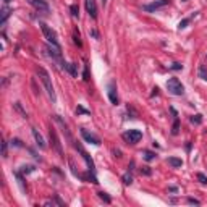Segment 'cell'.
<instances>
[{
  "instance_id": "1f68e13d",
  "label": "cell",
  "mask_w": 207,
  "mask_h": 207,
  "mask_svg": "<svg viewBox=\"0 0 207 207\" xmlns=\"http://www.w3.org/2000/svg\"><path fill=\"white\" fill-rule=\"evenodd\" d=\"M89 34H92L95 39H99V34H97V31H95V29H91V31H89Z\"/></svg>"
},
{
  "instance_id": "f546056e",
  "label": "cell",
  "mask_w": 207,
  "mask_h": 207,
  "mask_svg": "<svg viewBox=\"0 0 207 207\" xmlns=\"http://www.w3.org/2000/svg\"><path fill=\"white\" fill-rule=\"evenodd\" d=\"M188 202H189V204H194V206H199V201H197V199H193V197H188Z\"/></svg>"
},
{
  "instance_id": "5b68a950",
  "label": "cell",
  "mask_w": 207,
  "mask_h": 207,
  "mask_svg": "<svg viewBox=\"0 0 207 207\" xmlns=\"http://www.w3.org/2000/svg\"><path fill=\"white\" fill-rule=\"evenodd\" d=\"M50 141H52V146H53V149L57 151V154H58L60 157H63V151H62V144H60L58 136H57V133H55V130H53V128H50Z\"/></svg>"
},
{
  "instance_id": "277c9868",
  "label": "cell",
  "mask_w": 207,
  "mask_h": 207,
  "mask_svg": "<svg viewBox=\"0 0 207 207\" xmlns=\"http://www.w3.org/2000/svg\"><path fill=\"white\" fill-rule=\"evenodd\" d=\"M141 138H142V133H141L139 130H130V131H126V133H123V139L126 141L128 144L139 142Z\"/></svg>"
},
{
  "instance_id": "5bb4252c",
  "label": "cell",
  "mask_w": 207,
  "mask_h": 207,
  "mask_svg": "<svg viewBox=\"0 0 207 207\" xmlns=\"http://www.w3.org/2000/svg\"><path fill=\"white\" fill-rule=\"evenodd\" d=\"M67 70L71 73V76H78V65L76 63H68Z\"/></svg>"
},
{
  "instance_id": "ac0fdd59",
  "label": "cell",
  "mask_w": 207,
  "mask_h": 207,
  "mask_svg": "<svg viewBox=\"0 0 207 207\" xmlns=\"http://www.w3.org/2000/svg\"><path fill=\"white\" fill-rule=\"evenodd\" d=\"M142 155H144V159H146L147 162H151V160H154V159H155V154H154V152H151V151H144Z\"/></svg>"
},
{
  "instance_id": "30bf717a",
  "label": "cell",
  "mask_w": 207,
  "mask_h": 207,
  "mask_svg": "<svg viewBox=\"0 0 207 207\" xmlns=\"http://www.w3.org/2000/svg\"><path fill=\"white\" fill-rule=\"evenodd\" d=\"M109 99L112 104H118V94H116V86L113 81H110V84H109Z\"/></svg>"
},
{
  "instance_id": "4316f807",
  "label": "cell",
  "mask_w": 207,
  "mask_h": 207,
  "mask_svg": "<svg viewBox=\"0 0 207 207\" xmlns=\"http://www.w3.org/2000/svg\"><path fill=\"white\" fill-rule=\"evenodd\" d=\"M2 155H4L5 159H7V155H8V151H7V142H5V141H2Z\"/></svg>"
},
{
  "instance_id": "836d02e7",
  "label": "cell",
  "mask_w": 207,
  "mask_h": 207,
  "mask_svg": "<svg viewBox=\"0 0 207 207\" xmlns=\"http://www.w3.org/2000/svg\"><path fill=\"white\" fill-rule=\"evenodd\" d=\"M102 4H104V5H105V4H107V0H102Z\"/></svg>"
},
{
  "instance_id": "8fae6325",
  "label": "cell",
  "mask_w": 207,
  "mask_h": 207,
  "mask_svg": "<svg viewBox=\"0 0 207 207\" xmlns=\"http://www.w3.org/2000/svg\"><path fill=\"white\" fill-rule=\"evenodd\" d=\"M10 13H11V8L5 4L4 7H2V10H0V25H5V21H7V18L10 16Z\"/></svg>"
},
{
  "instance_id": "7a4b0ae2",
  "label": "cell",
  "mask_w": 207,
  "mask_h": 207,
  "mask_svg": "<svg viewBox=\"0 0 207 207\" xmlns=\"http://www.w3.org/2000/svg\"><path fill=\"white\" fill-rule=\"evenodd\" d=\"M167 89H168V92L173 95H183V92H185V88H183L181 81H180L178 78H170V79L167 81Z\"/></svg>"
},
{
  "instance_id": "8992f818",
  "label": "cell",
  "mask_w": 207,
  "mask_h": 207,
  "mask_svg": "<svg viewBox=\"0 0 207 207\" xmlns=\"http://www.w3.org/2000/svg\"><path fill=\"white\" fill-rule=\"evenodd\" d=\"M81 136L84 138V141L89 144H94V146H99V144H100V139H99L95 134H92V133H89L88 130H84V128H81Z\"/></svg>"
},
{
  "instance_id": "3957f363",
  "label": "cell",
  "mask_w": 207,
  "mask_h": 207,
  "mask_svg": "<svg viewBox=\"0 0 207 207\" xmlns=\"http://www.w3.org/2000/svg\"><path fill=\"white\" fill-rule=\"evenodd\" d=\"M41 28H42V32L46 36V39L49 41L52 46H58V39H57V32L53 31L50 26H47L46 23H41Z\"/></svg>"
},
{
  "instance_id": "d6986e66",
  "label": "cell",
  "mask_w": 207,
  "mask_h": 207,
  "mask_svg": "<svg viewBox=\"0 0 207 207\" xmlns=\"http://www.w3.org/2000/svg\"><path fill=\"white\" fill-rule=\"evenodd\" d=\"M97 196L100 197V199L104 201V202H107V204H110V202H112V199H110V197L107 196V193H104V191H100V193H97Z\"/></svg>"
},
{
  "instance_id": "d4e9b609",
  "label": "cell",
  "mask_w": 207,
  "mask_h": 207,
  "mask_svg": "<svg viewBox=\"0 0 207 207\" xmlns=\"http://www.w3.org/2000/svg\"><path fill=\"white\" fill-rule=\"evenodd\" d=\"M196 178L199 180V181L202 183V185H207V176H206V175H202V173H197Z\"/></svg>"
},
{
  "instance_id": "9c48e42d",
  "label": "cell",
  "mask_w": 207,
  "mask_h": 207,
  "mask_svg": "<svg viewBox=\"0 0 207 207\" xmlns=\"http://www.w3.org/2000/svg\"><path fill=\"white\" fill-rule=\"evenodd\" d=\"M86 10L91 18H97V4L95 0H86Z\"/></svg>"
},
{
  "instance_id": "9a60e30c",
  "label": "cell",
  "mask_w": 207,
  "mask_h": 207,
  "mask_svg": "<svg viewBox=\"0 0 207 207\" xmlns=\"http://www.w3.org/2000/svg\"><path fill=\"white\" fill-rule=\"evenodd\" d=\"M34 172V167L32 165H23L21 170H20V173H23V175H28V173Z\"/></svg>"
},
{
  "instance_id": "f1b7e54d",
  "label": "cell",
  "mask_w": 207,
  "mask_h": 207,
  "mask_svg": "<svg viewBox=\"0 0 207 207\" xmlns=\"http://www.w3.org/2000/svg\"><path fill=\"white\" fill-rule=\"evenodd\" d=\"M141 172H142L144 175H152V170L149 168V167H142V170H141Z\"/></svg>"
},
{
  "instance_id": "e0dca14e",
  "label": "cell",
  "mask_w": 207,
  "mask_h": 207,
  "mask_svg": "<svg viewBox=\"0 0 207 207\" xmlns=\"http://www.w3.org/2000/svg\"><path fill=\"white\" fill-rule=\"evenodd\" d=\"M178 131H180V120H178V116H176V113H175V121H173V130H172V133H173V134H178Z\"/></svg>"
},
{
  "instance_id": "83f0119b",
  "label": "cell",
  "mask_w": 207,
  "mask_h": 207,
  "mask_svg": "<svg viewBox=\"0 0 207 207\" xmlns=\"http://www.w3.org/2000/svg\"><path fill=\"white\" fill-rule=\"evenodd\" d=\"M76 113H84V115H89V110H86L84 107L78 105V109H76Z\"/></svg>"
},
{
  "instance_id": "d6a6232c",
  "label": "cell",
  "mask_w": 207,
  "mask_h": 207,
  "mask_svg": "<svg viewBox=\"0 0 207 207\" xmlns=\"http://www.w3.org/2000/svg\"><path fill=\"white\" fill-rule=\"evenodd\" d=\"M11 142H13L15 146H18V147H21V141H20V139H13Z\"/></svg>"
},
{
  "instance_id": "7c38bea8",
  "label": "cell",
  "mask_w": 207,
  "mask_h": 207,
  "mask_svg": "<svg viewBox=\"0 0 207 207\" xmlns=\"http://www.w3.org/2000/svg\"><path fill=\"white\" fill-rule=\"evenodd\" d=\"M32 136H34L36 142H37V146H39L41 149H46V147H47V144H46V141H44V138L41 136V133H39L36 128H32Z\"/></svg>"
},
{
  "instance_id": "7402d4cb",
  "label": "cell",
  "mask_w": 207,
  "mask_h": 207,
  "mask_svg": "<svg viewBox=\"0 0 207 207\" xmlns=\"http://www.w3.org/2000/svg\"><path fill=\"white\" fill-rule=\"evenodd\" d=\"M70 10H71V15H73L74 18H78V16H79V8H78V5H76V4H74V5H71V7H70Z\"/></svg>"
},
{
  "instance_id": "52a82bcc",
  "label": "cell",
  "mask_w": 207,
  "mask_h": 207,
  "mask_svg": "<svg viewBox=\"0 0 207 207\" xmlns=\"http://www.w3.org/2000/svg\"><path fill=\"white\" fill-rule=\"evenodd\" d=\"M168 2H170V0H155V2H152V4L142 5V10H144V11H154V10H157V8L165 7Z\"/></svg>"
},
{
  "instance_id": "44dd1931",
  "label": "cell",
  "mask_w": 207,
  "mask_h": 207,
  "mask_svg": "<svg viewBox=\"0 0 207 207\" xmlns=\"http://www.w3.org/2000/svg\"><path fill=\"white\" fill-rule=\"evenodd\" d=\"M73 41H74V44H76V46H83V44H81V39H79V32L76 31V29H74V32H73Z\"/></svg>"
},
{
  "instance_id": "ba28073f",
  "label": "cell",
  "mask_w": 207,
  "mask_h": 207,
  "mask_svg": "<svg viewBox=\"0 0 207 207\" xmlns=\"http://www.w3.org/2000/svg\"><path fill=\"white\" fill-rule=\"evenodd\" d=\"M28 2L36 8V10H39V11H46V13H47V11L50 10L49 4H47L46 0H28Z\"/></svg>"
},
{
  "instance_id": "ffe728a7",
  "label": "cell",
  "mask_w": 207,
  "mask_h": 207,
  "mask_svg": "<svg viewBox=\"0 0 207 207\" xmlns=\"http://www.w3.org/2000/svg\"><path fill=\"white\" fill-rule=\"evenodd\" d=\"M191 123H194V125H201V123H202V115H193V116H191Z\"/></svg>"
},
{
  "instance_id": "2e32d148",
  "label": "cell",
  "mask_w": 207,
  "mask_h": 207,
  "mask_svg": "<svg viewBox=\"0 0 207 207\" xmlns=\"http://www.w3.org/2000/svg\"><path fill=\"white\" fill-rule=\"evenodd\" d=\"M121 180H123V185H131L133 183V176H131V173H125V175L121 176Z\"/></svg>"
},
{
  "instance_id": "cb8c5ba5",
  "label": "cell",
  "mask_w": 207,
  "mask_h": 207,
  "mask_svg": "<svg viewBox=\"0 0 207 207\" xmlns=\"http://www.w3.org/2000/svg\"><path fill=\"white\" fill-rule=\"evenodd\" d=\"M189 25V20H188V18H185V20H181V21H180V25H178V29H185L186 26Z\"/></svg>"
},
{
  "instance_id": "6da1fadb",
  "label": "cell",
  "mask_w": 207,
  "mask_h": 207,
  "mask_svg": "<svg viewBox=\"0 0 207 207\" xmlns=\"http://www.w3.org/2000/svg\"><path fill=\"white\" fill-rule=\"evenodd\" d=\"M36 71H37L39 78H41V81H42V84H44V88H46L47 94H49L50 100H52V102H55V100H57V95H55V91H53L52 81H50V74L47 73V71L44 70V68H41V67H39Z\"/></svg>"
},
{
  "instance_id": "4dcf8cb0",
  "label": "cell",
  "mask_w": 207,
  "mask_h": 207,
  "mask_svg": "<svg viewBox=\"0 0 207 207\" xmlns=\"http://www.w3.org/2000/svg\"><path fill=\"white\" fill-rule=\"evenodd\" d=\"M170 68H172V70H181V68H183V65H181V63H173Z\"/></svg>"
},
{
  "instance_id": "484cf974",
  "label": "cell",
  "mask_w": 207,
  "mask_h": 207,
  "mask_svg": "<svg viewBox=\"0 0 207 207\" xmlns=\"http://www.w3.org/2000/svg\"><path fill=\"white\" fill-rule=\"evenodd\" d=\"M15 109L18 110V112L21 113L23 116H25V118H28V115H26V112H23V109H21V105H20V102H16V104H15Z\"/></svg>"
},
{
  "instance_id": "4fadbf2b",
  "label": "cell",
  "mask_w": 207,
  "mask_h": 207,
  "mask_svg": "<svg viewBox=\"0 0 207 207\" xmlns=\"http://www.w3.org/2000/svg\"><path fill=\"white\" fill-rule=\"evenodd\" d=\"M167 163L176 168V167H181V165H183V160H181V159H178V157H168V159H167Z\"/></svg>"
},
{
  "instance_id": "603a6c76",
  "label": "cell",
  "mask_w": 207,
  "mask_h": 207,
  "mask_svg": "<svg viewBox=\"0 0 207 207\" xmlns=\"http://www.w3.org/2000/svg\"><path fill=\"white\" fill-rule=\"evenodd\" d=\"M199 76L202 78L204 81H207V71H206V67H201V68H199Z\"/></svg>"
},
{
  "instance_id": "e575fe53",
  "label": "cell",
  "mask_w": 207,
  "mask_h": 207,
  "mask_svg": "<svg viewBox=\"0 0 207 207\" xmlns=\"http://www.w3.org/2000/svg\"><path fill=\"white\" fill-rule=\"evenodd\" d=\"M8 2H10V0H4V4H8Z\"/></svg>"
}]
</instances>
